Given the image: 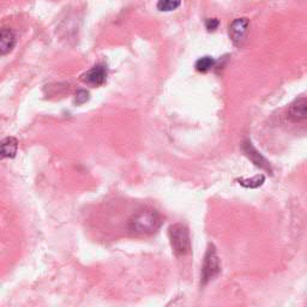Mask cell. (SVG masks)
Segmentation results:
<instances>
[{"instance_id": "cell-1", "label": "cell", "mask_w": 307, "mask_h": 307, "mask_svg": "<svg viewBox=\"0 0 307 307\" xmlns=\"http://www.w3.org/2000/svg\"><path fill=\"white\" fill-rule=\"evenodd\" d=\"M162 218L154 209H142L129 220L128 229L136 235H149L159 229Z\"/></svg>"}, {"instance_id": "cell-7", "label": "cell", "mask_w": 307, "mask_h": 307, "mask_svg": "<svg viewBox=\"0 0 307 307\" xmlns=\"http://www.w3.org/2000/svg\"><path fill=\"white\" fill-rule=\"evenodd\" d=\"M288 118L293 122H301L307 119V97L297 99L289 106Z\"/></svg>"}, {"instance_id": "cell-8", "label": "cell", "mask_w": 307, "mask_h": 307, "mask_svg": "<svg viewBox=\"0 0 307 307\" xmlns=\"http://www.w3.org/2000/svg\"><path fill=\"white\" fill-rule=\"evenodd\" d=\"M16 43V36L14 31L9 28H4L2 29L0 33V50H2V54L5 55L9 52H11L12 48L15 47Z\"/></svg>"}, {"instance_id": "cell-3", "label": "cell", "mask_w": 307, "mask_h": 307, "mask_svg": "<svg viewBox=\"0 0 307 307\" xmlns=\"http://www.w3.org/2000/svg\"><path fill=\"white\" fill-rule=\"evenodd\" d=\"M220 258H218L215 246L210 243L204 256L203 268H202V283L205 284L210 280H213L220 273Z\"/></svg>"}, {"instance_id": "cell-12", "label": "cell", "mask_w": 307, "mask_h": 307, "mask_svg": "<svg viewBox=\"0 0 307 307\" xmlns=\"http://www.w3.org/2000/svg\"><path fill=\"white\" fill-rule=\"evenodd\" d=\"M180 4H181V0H159L157 3V9L160 11H173L175 9H178Z\"/></svg>"}, {"instance_id": "cell-14", "label": "cell", "mask_w": 307, "mask_h": 307, "mask_svg": "<svg viewBox=\"0 0 307 307\" xmlns=\"http://www.w3.org/2000/svg\"><path fill=\"white\" fill-rule=\"evenodd\" d=\"M218 24H220V22H218L217 18H208L205 21V28H207L208 31H215L217 29Z\"/></svg>"}, {"instance_id": "cell-9", "label": "cell", "mask_w": 307, "mask_h": 307, "mask_svg": "<svg viewBox=\"0 0 307 307\" xmlns=\"http://www.w3.org/2000/svg\"><path fill=\"white\" fill-rule=\"evenodd\" d=\"M18 149V141L15 137H6L2 142V157L12 159L16 156Z\"/></svg>"}, {"instance_id": "cell-4", "label": "cell", "mask_w": 307, "mask_h": 307, "mask_svg": "<svg viewBox=\"0 0 307 307\" xmlns=\"http://www.w3.org/2000/svg\"><path fill=\"white\" fill-rule=\"evenodd\" d=\"M248 18H236L229 25V37L235 46H241L249 30Z\"/></svg>"}, {"instance_id": "cell-13", "label": "cell", "mask_w": 307, "mask_h": 307, "mask_svg": "<svg viewBox=\"0 0 307 307\" xmlns=\"http://www.w3.org/2000/svg\"><path fill=\"white\" fill-rule=\"evenodd\" d=\"M89 100V93L87 90H78L76 94V100L75 102L77 104H83Z\"/></svg>"}, {"instance_id": "cell-6", "label": "cell", "mask_w": 307, "mask_h": 307, "mask_svg": "<svg viewBox=\"0 0 307 307\" xmlns=\"http://www.w3.org/2000/svg\"><path fill=\"white\" fill-rule=\"evenodd\" d=\"M242 150L243 153H245L246 156L249 157L250 160L252 161V163L255 164L256 167H259L261 169H265L269 170V172H271V167L270 164H269L268 160L265 159L263 155L259 153V151L253 147L252 143L250 141H245L242 143Z\"/></svg>"}, {"instance_id": "cell-10", "label": "cell", "mask_w": 307, "mask_h": 307, "mask_svg": "<svg viewBox=\"0 0 307 307\" xmlns=\"http://www.w3.org/2000/svg\"><path fill=\"white\" fill-rule=\"evenodd\" d=\"M215 64H216V62H215L213 56H203V58H199L196 62L195 68L198 72H208L214 68Z\"/></svg>"}, {"instance_id": "cell-2", "label": "cell", "mask_w": 307, "mask_h": 307, "mask_svg": "<svg viewBox=\"0 0 307 307\" xmlns=\"http://www.w3.org/2000/svg\"><path fill=\"white\" fill-rule=\"evenodd\" d=\"M169 240L173 251L178 256H186L191 251V238L189 228L182 223H175L169 227Z\"/></svg>"}, {"instance_id": "cell-5", "label": "cell", "mask_w": 307, "mask_h": 307, "mask_svg": "<svg viewBox=\"0 0 307 307\" xmlns=\"http://www.w3.org/2000/svg\"><path fill=\"white\" fill-rule=\"evenodd\" d=\"M82 81L90 87H101L107 81V69L103 65H96L82 76Z\"/></svg>"}, {"instance_id": "cell-11", "label": "cell", "mask_w": 307, "mask_h": 307, "mask_svg": "<svg viewBox=\"0 0 307 307\" xmlns=\"http://www.w3.org/2000/svg\"><path fill=\"white\" fill-rule=\"evenodd\" d=\"M239 183L241 186H243V188L246 189H257L259 188V186L263 185V182L265 181V176L263 175V174H259V175H256L253 176L252 179H239L238 180Z\"/></svg>"}]
</instances>
